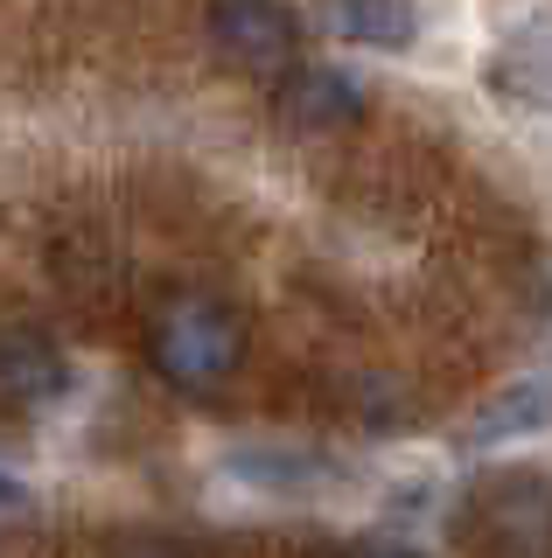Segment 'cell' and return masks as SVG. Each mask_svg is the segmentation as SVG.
Instances as JSON below:
<instances>
[{
  "mask_svg": "<svg viewBox=\"0 0 552 558\" xmlns=\"http://www.w3.org/2000/svg\"><path fill=\"white\" fill-rule=\"evenodd\" d=\"M147 363L189 398L224 391L238 377V363H245V322L231 314V301H217L203 287H182L147 322Z\"/></svg>",
  "mask_w": 552,
  "mask_h": 558,
  "instance_id": "cell-1",
  "label": "cell"
},
{
  "mask_svg": "<svg viewBox=\"0 0 552 558\" xmlns=\"http://www.w3.org/2000/svg\"><path fill=\"white\" fill-rule=\"evenodd\" d=\"M112 558H189V551L176 545V537H119Z\"/></svg>",
  "mask_w": 552,
  "mask_h": 558,
  "instance_id": "cell-10",
  "label": "cell"
},
{
  "mask_svg": "<svg viewBox=\"0 0 552 558\" xmlns=\"http://www.w3.org/2000/svg\"><path fill=\"white\" fill-rule=\"evenodd\" d=\"M364 84L350 77V70H336V63H287L280 70V92H273V112L287 119L295 133H343V126H357L364 119Z\"/></svg>",
  "mask_w": 552,
  "mask_h": 558,
  "instance_id": "cell-4",
  "label": "cell"
},
{
  "mask_svg": "<svg viewBox=\"0 0 552 558\" xmlns=\"http://www.w3.org/2000/svg\"><path fill=\"white\" fill-rule=\"evenodd\" d=\"M343 558H420V551H406V545H385V537H377V545H350Z\"/></svg>",
  "mask_w": 552,
  "mask_h": 558,
  "instance_id": "cell-11",
  "label": "cell"
},
{
  "mask_svg": "<svg viewBox=\"0 0 552 558\" xmlns=\"http://www.w3.org/2000/svg\"><path fill=\"white\" fill-rule=\"evenodd\" d=\"M552 426V371H531V377H511L504 391H490L476 405V418L461 426L469 447H517V440H539Z\"/></svg>",
  "mask_w": 552,
  "mask_h": 558,
  "instance_id": "cell-5",
  "label": "cell"
},
{
  "mask_svg": "<svg viewBox=\"0 0 552 558\" xmlns=\"http://www.w3.org/2000/svg\"><path fill=\"white\" fill-rule=\"evenodd\" d=\"M490 84H496L511 105H525V112H545V119H552V28L517 35L504 57H496Z\"/></svg>",
  "mask_w": 552,
  "mask_h": 558,
  "instance_id": "cell-9",
  "label": "cell"
},
{
  "mask_svg": "<svg viewBox=\"0 0 552 558\" xmlns=\"http://www.w3.org/2000/svg\"><path fill=\"white\" fill-rule=\"evenodd\" d=\"M238 482L245 488H266V496H315V488H329L343 475L336 453H315V447H287V440H266V447H238L231 461Z\"/></svg>",
  "mask_w": 552,
  "mask_h": 558,
  "instance_id": "cell-7",
  "label": "cell"
},
{
  "mask_svg": "<svg viewBox=\"0 0 552 558\" xmlns=\"http://www.w3.org/2000/svg\"><path fill=\"white\" fill-rule=\"evenodd\" d=\"M71 391V363L43 328H0V405H49Z\"/></svg>",
  "mask_w": 552,
  "mask_h": 558,
  "instance_id": "cell-6",
  "label": "cell"
},
{
  "mask_svg": "<svg viewBox=\"0 0 552 558\" xmlns=\"http://www.w3.org/2000/svg\"><path fill=\"white\" fill-rule=\"evenodd\" d=\"M22 502H28V482H14L8 468H0V510H22Z\"/></svg>",
  "mask_w": 552,
  "mask_h": 558,
  "instance_id": "cell-12",
  "label": "cell"
},
{
  "mask_svg": "<svg viewBox=\"0 0 552 558\" xmlns=\"http://www.w3.org/2000/svg\"><path fill=\"white\" fill-rule=\"evenodd\" d=\"M322 28L371 57H399L420 43V8L412 0H322Z\"/></svg>",
  "mask_w": 552,
  "mask_h": 558,
  "instance_id": "cell-8",
  "label": "cell"
},
{
  "mask_svg": "<svg viewBox=\"0 0 552 558\" xmlns=\"http://www.w3.org/2000/svg\"><path fill=\"white\" fill-rule=\"evenodd\" d=\"M469 545L482 558H552V482L545 475H490L469 510Z\"/></svg>",
  "mask_w": 552,
  "mask_h": 558,
  "instance_id": "cell-2",
  "label": "cell"
},
{
  "mask_svg": "<svg viewBox=\"0 0 552 558\" xmlns=\"http://www.w3.org/2000/svg\"><path fill=\"white\" fill-rule=\"evenodd\" d=\"M211 43L238 70H287L301 49V22L280 0H211Z\"/></svg>",
  "mask_w": 552,
  "mask_h": 558,
  "instance_id": "cell-3",
  "label": "cell"
}]
</instances>
